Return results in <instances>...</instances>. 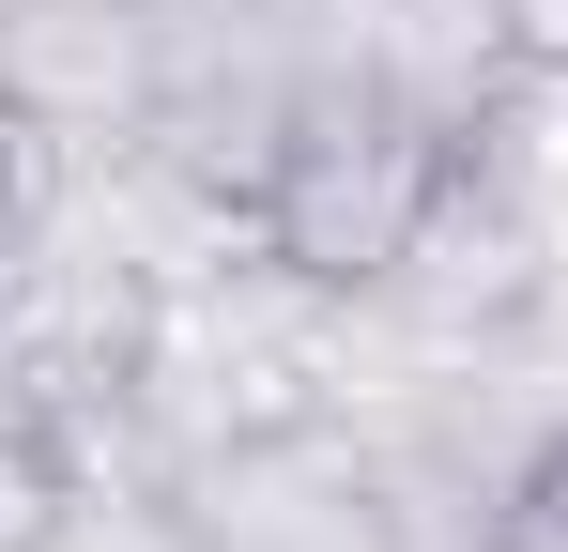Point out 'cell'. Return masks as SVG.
<instances>
[{
	"label": "cell",
	"mask_w": 568,
	"mask_h": 552,
	"mask_svg": "<svg viewBox=\"0 0 568 552\" xmlns=\"http://www.w3.org/2000/svg\"><path fill=\"white\" fill-rule=\"evenodd\" d=\"M446 184H462V123H446L430 92L369 78V62H323V78L292 92L246 215H262V262L323 276V292H384Z\"/></svg>",
	"instance_id": "cell-1"
},
{
	"label": "cell",
	"mask_w": 568,
	"mask_h": 552,
	"mask_svg": "<svg viewBox=\"0 0 568 552\" xmlns=\"http://www.w3.org/2000/svg\"><path fill=\"white\" fill-rule=\"evenodd\" d=\"M0 92L78 154L139 139L170 108V0H16L0 16Z\"/></svg>",
	"instance_id": "cell-2"
},
{
	"label": "cell",
	"mask_w": 568,
	"mask_h": 552,
	"mask_svg": "<svg viewBox=\"0 0 568 552\" xmlns=\"http://www.w3.org/2000/svg\"><path fill=\"white\" fill-rule=\"evenodd\" d=\"M78 507H93L78 430L31 415V399H0V552H62V538H78Z\"/></svg>",
	"instance_id": "cell-3"
},
{
	"label": "cell",
	"mask_w": 568,
	"mask_h": 552,
	"mask_svg": "<svg viewBox=\"0 0 568 552\" xmlns=\"http://www.w3.org/2000/svg\"><path fill=\"white\" fill-rule=\"evenodd\" d=\"M476 552H568V430H538V446H507V476H491V507H476Z\"/></svg>",
	"instance_id": "cell-4"
},
{
	"label": "cell",
	"mask_w": 568,
	"mask_h": 552,
	"mask_svg": "<svg viewBox=\"0 0 568 552\" xmlns=\"http://www.w3.org/2000/svg\"><path fill=\"white\" fill-rule=\"evenodd\" d=\"M507 31V78H568V0H491Z\"/></svg>",
	"instance_id": "cell-5"
},
{
	"label": "cell",
	"mask_w": 568,
	"mask_h": 552,
	"mask_svg": "<svg viewBox=\"0 0 568 552\" xmlns=\"http://www.w3.org/2000/svg\"><path fill=\"white\" fill-rule=\"evenodd\" d=\"M554 430H568V354H554Z\"/></svg>",
	"instance_id": "cell-6"
},
{
	"label": "cell",
	"mask_w": 568,
	"mask_h": 552,
	"mask_svg": "<svg viewBox=\"0 0 568 552\" xmlns=\"http://www.w3.org/2000/svg\"><path fill=\"white\" fill-rule=\"evenodd\" d=\"M0 108H16V92H0Z\"/></svg>",
	"instance_id": "cell-7"
},
{
	"label": "cell",
	"mask_w": 568,
	"mask_h": 552,
	"mask_svg": "<svg viewBox=\"0 0 568 552\" xmlns=\"http://www.w3.org/2000/svg\"><path fill=\"white\" fill-rule=\"evenodd\" d=\"M0 16H16V0H0Z\"/></svg>",
	"instance_id": "cell-8"
}]
</instances>
